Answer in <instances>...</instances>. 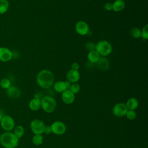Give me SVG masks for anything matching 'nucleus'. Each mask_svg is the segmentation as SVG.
Instances as JSON below:
<instances>
[{"label": "nucleus", "mask_w": 148, "mask_h": 148, "mask_svg": "<svg viewBox=\"0 0 148 148\" xmlns=\"http://www.w3.org/2000/svg\"><path fill=\"white\" fill-rule=\"evenodd\" d=\"M36 80L39 87L44 89H47L54 84V76L51 71L43 69L38 73Z\"/></svg>", "instance_id": "obj_1"}, {"label": "nucleus", "mask_w": 148, "mask_h": 148, "mask_svg": "<svg viewBox=\"0 0 148 148\" xmlns=\"http://www.w3.org/2000/svg\"><path fill=\"white\" fill-rule=\"evenodd\" d=\"M19 142L16 135L10 131H6L0 136V143L5 148H15Z\"/></svg>", "instance_id": "obj_2"}, {"label": "nucleus", "mask_w": 148, "mask_h": 148, "mask_svg": "<svg viewBox=\"0 0 148 148\" xmlns=\"http://www.w3.org/2000/svg\"><path fill=\"white\" fill-rule=\"evenodd\" d=\"M40 103L43 110L48 113L53 112L57 106L56 100L50 96L44 97L42 99H40Z\"/></svg>", "instance_id": "obj_3"}, {"label": "nucleus", "mask_w": 148, "mask_h": 148, "mask_svg": "<svg viewBox=\"0 0 148 148\" xmlns=\"http://www.w3.org/2000/svg\"><path fill=\"white\" fill-rule=\"evenodd\" d=\"M95 50L97 51L99 56L105 57L111 53L112 51V47L109 42L103 40L99 41L97 44H95Z\"/></svg>", "instance_id": "obj_4"}, {"label": "nucleus", "mask_w": 148, "mask_h": 148, "mask_svg": "<svg viewBox=\"0 0 148 148\" xmlns=\"http://www.w3.org/2000/svg\"><path fill=\"white\" fill-rule=\"evenodd\" d=\"M0 123L2 128L6 131H12L15 125L13 119L9 115L3 116Z\"/></svg>", "instance_id": "obj_5"}, {"label": "nucleus", "mask_w": 148, "mask_h": 148, "mask_svg": "<svg viewBox=\"0 0 148 148\" xmlns=\"http://www.w3.org/2000/svg\"><path fill=\"white\" fill-rule=\"evenodd\" d=\"M45 124L39 119H35L31 122L30 128L35 134H42L43 133Z\"/></svg>", "instance_id": "obj_6"}, {"label": "nucleus", "mask_w": 148, "mask_h": 148, "mask_svg": "<svg viewBox=\"0 0 148 148\" xmlns=\"http://www.w3.org/2000/svg\"><path fill=\"white\" fill-rule=\"evenodd\" d=\"M52 132L58 135H63L66 131V125L62 121H54L51 125Z\"/></svg>", "instance_id": "obj_7"}, {"label": "nucleus", "mask_w": 148, "mask_h": 148, "mask_svg": "<svg viewBox=\"0 0 148 148\" xmlns=\"http://www.w3.org/2000/svg\"><path fill=\"white\" fill-rule=\"evenodd\" d=\"M128 109L124 103H116L113 108V113L117 117H123L125 116V114Z\"/></svg>", "instance_id": "obj_8"}, {"label": "nucleus", "mask_w": 148, "mask_h": 148, "mask_svg": "<svg viewBox=\"0 0 148 148\" xmlns=\"http://www.w3.org/2000/svg\"><path fill=\"white\" fill-rule=\"evenodd\" d=\"M13 57V53L8 47H0V61L2 62L9 61Z\"/></svg>", "instance_id": "obj_9"}, {"label": "nucleus", "mask_w": 148, "mask_h": 148, "mask_svg": "<svg viewBox=\"0 0 148 148\" xmlns=\"http://www.w3.org/2000/svg\"><path fill=\"white\" fill-rule=\"evenodd\" d=\"M75 30L79 35H85L88 32L89 27L85 21H79L75 25Z\"/></svg>", "instance_id": "obj_10"}, {"label": "nucleus", "mask_w": 148, "mask_h": 148, "mask_svg": "<svg viewBox=\"0 0 148 148\" xmlns=\"http://www.w3.org/2000/svg\"><path fill=\"white\" fill-rule=\"evenodd\" d=\"M61 98L65 103L71 104L75 101V95L71 90H65L62 92Z\"/></svg>", "instance_id": "obj_11"}, {"label": "nucleus", "mask_w": 148, "mask_h": 148, "mask_svg": "<svg viewBox=\"0 0 148 148\" xmlns=\"http://www.w3.org/2000/svg\"><path fill=\"white\" fill-rule=\"evenodd\" d=\"M80 78V74L78 71L71 69L66 73L67 80L71 83H75L77 82Z\"/></svg>", "instance_id": "obj_12"}, {"label": "nucleus", "mask_w": 148, "mask_h": 148, "mask_svg": "<svg viewBox=\"0 0 148 148\" xmlns=\"http://www.w3.org/2000/svg\"><path fill=\"white\" fill-rule=\"evenodd\" d=\"M6 94L11 98H17L21 95V92L17 87L11 86L6 89Z\"/></svg>", "instance_id": "obj_13"}, {"label": "nucleus", "mask_w": 148, "mask_h": 148, "mask_svg": "<svg viewBox=\"0 0 148 148\" xmlns=\"http://www.w3.org/2000/svg\"><path fill=\"white\" fill-rule=\"evenodd\" d=\"M96 63L97 65V67L101 71H106L108 69L109 67V62L108 60L105 57L99 58V59Z\"/></svg>", "instance_id": "obj_14"}, {"label": "nucleus", "mask_w": 148, "mask_h": 148, "mask_svg": "<svg viewBox=\"0 0 148 148\" xmlns=\"http://www.w3.org/2000/svg\"><path fill=\"white\" fill-rule=\"evenodd\" d=\"M29 108L32 111H37L41 107L40 99L38 97L32 99L29 102Z\"/></svg>", "instance_id": "obj_15"}, {"label": "nucleus", "mask_w": 148, "mask_h": 148, "mask_svg": "<svg viewBox=\"0 0 148 148\" xmlns=\"http://www.w3.org/2000/svg\"><path fill=\"white\" fill-rule=\"evenodd\" d=\"M112 10L114 12H118L123 10L125 7V3L123 0H116L113 3Z\"/></svg>", "instance_id": "obj_16"}, {"label": "nucleus", "mask_w": 148, "mask_h": 148, "mask_svg": "<svg viewBox=\"0 0 148 148\" xmlns=\"http://www.w3.org/2000/svg\"><path fill=\"white\" fill-rule=\"evenodd\" d=\"M53 88L54 90L59 93H62L65 90H66L65 82L63 81H57L53 84Z\"/></svg>", "instance_id": "obj_17"}, {"label": "nucleus", "mask_w": 148, "mask_h": 148, "mask_svg": "<svg viewBox=\"0 0 148 148\" xmlns=\"http://www.w3.org/2000/svg\"><path fill=\"white\" fill-rule=\"evenodd\" d=\"M99 58V54L95 50L89 51L87 55L88 60L91 63H96L98 61Z\"/></svg>", "instance_id": "obj_18"}, {"label": "nucleus", "mask_w": 148, "mask_h": 148, "mask_svg": "<svg viewBox=\"0 0 148 148\" xmlns=\"http://www.w3.org/2000/svg\"><path fill=\"white\" fill-rule=\"evenodd\" d=\"M125 105L128 110H134L138 106V101L135 98L132 97V98H130L127 101V103Z\"/></svg>", "instance_id": "obj_19"}, {"label": "nucleus", "mask_w": 148, "mask_h": 148, "mask_svg": "<svg viewBox=\"0 0 148 148\" xmlns=\"http://www.w3.org/2000/svg\"><path fill=\"white\" fill-rule=\"evenodd\" d=\"M9 3L8 0H0V14L5 13L9 9Z\"/></svg>", "instance_id": "obj_20"}, {"label": "nucleus", "mask_w": 148, "mask_h": 148, "mask_svg": "<svg viewBox=\"0 0 148 148\" xmlns=\"http://www.w3.org/2000/svg\"><path fill=\"white\" fill-rule=\"evenodd\" d=\"M43 136L41 134H35L32 138V142L35 145L39 146L43 143Z\"/></svg>", "instance_id": "obj_21"}, {"label": "nucleus", "mask_w": 148, "mask_h": 148, "mask_svg": "<svg viewBox=\"0 0 148 148\" xmlns=\"http://www.w3.org/2000/svg\"><path fill=\"white\" fill-rule=\"evenodd\" d=\"M130 35L134 38H139L141 35V31L137 27H133L130 30Z\"/></svg>", "instance_id": "obj_22"}, {"label": "nucleus", "mask_w": 148, "mask_h": 148, "mask_svg": "<svg viewBox=\"0 0 148 148\" xmlns=\"http://www.w3.org/2000/svg\"><path fill=\"white\" fill-rule=\"evenodd\" d=\"M14 134L18 138H20L24 134V128L21 125H17L14 131Z\"/></svg>", "instance_id": "obj_23"}, {"label": "nucleus", "mask_w": 148, "mask_h": 148, "mask_svg": "<svg viewBox=\"0 0 148 148\" xmlns=\"http://www.w3.org/2000/svg\"><path fill=\"white\" fill-rule=\"evenodd\" d=\"M0 86L3 89H8L11 86V82L8 78H3L0 81Z\"/></svg>", "instance_id": "obj_24"}, {"label": "nucleus", "mask_w": 148, "mask_h": 148, "mask_svg": "<svg viewBox=\"0 0 148 148\" xmlns=\"http://www.w3.org/2000/svg\"><path fill=\"white\" fill-rule=\"evenodd\" d=\"M125 116H126V117L128 119L132 120H134L136 118V113L134 110H128L126 114H125Z\"/></svg>", "instance_id": "obj_25"}, {"label": "nucleus", "mask_w": 148, "mask_h": 148, "mask_svg": "<svg viewBox=\"0 0 148 148\" xmlns=\"http://www.w3.org/2000/svg\"><path fill=\"white\" fill-rule=\"evenodd\" d=\"M140 36L144 39H147L148 38V25L146 24L141 31Z\"/></svg>", "instance_id": "obj_26"}, {"label": "nucleus", "mask_w": 148, "mask_h": 148, "mask_svg": "<svg viewBox=\"0 0 148 148\" xmlns=\"http://www.w3.org/2000/svg\"><path fill=\"white\" fill-rule=\"evenodd\" d=\"M70 90L73 94H76V93H77V92H79L80 91V85L79 84H77L76 83H73L71 85Z\"/></svg>", "instance_id": "obj_27"}, {"label": "nucleus", "mask_w": 148, "mask_h": 148, "mask_svg": "<svg viewBox=\"0 0 148 148\" xmlns=\"http://www.w3.org/2000/svg\"><path fill=\"white\" fill-rule=\"evenodd\" d=\"M85 48L86 49V50H88L89 51L94 50L95 49V44L93 42H88L86 44Z\"/></svg>", "instance_id": "obj_28"}, {"label": "nucleus", "mask_w": 148, "mask_h": 148, "mask_svg": "<svg viewBox=\"0 0 148 148\" xmlns=\"http://www.w3.org/2000/svg\"><path fill=\"white\" fill-rule=\"evenodd\" d=\"M43 132L46 134H50L52 132V130H51V125H45V128H44V131Z\"/></svg>", "instance_id": "obj_29"}, {"label": "nucleus", "mask_w": 148, "mask_h": 148, "mask_svg": "<svg viewBox=\"0 0 148 148\" xmlns=\"http://www.w3.org/2000/svg\"><path fill=\"white\" fill-rule=\"evenodd\" d=\"M104 9H105L106 10H108V11H110V10H112V9H113L112 3H109V2L106 3L104 5Z\"/></svg>", "instance_id": "obj_30"}, {"label": "nucleus", "mask_w": 148, "mask_h": 148, "mask_svg": "<svg viewBox=\"0 0 148 148\" xmlns=\"http://www.w3.org/2000/svg\"><path fill=\"white\" fill-rule=\"evenodd\" d=\"M79 69V65L77 62H73L71 65V69L78 71Z\"/></svg>", "instance_id": "obj_31"}, {"label": "nucleus", "mask_w": 148, "mask_h": 148, "mask_svg": "<svg viewBox=\"0 0 148 148\" xmlns=\"http://www.w3.org/2000/svg\"><path fill=\"white\" fill-rule=\"evenodd\" d=\"M71 83H71L70 82H69L68 80L65 82V84L66 90H70V88H71V85H72Z\"/></svg>", "instance_id": "obj_32"}, {"label": "nucleus", "mask_w": 148, "mask_h": 148, "mask_svg": "<svg viewBox=\"0 0 148 148\" xmlns=\"http://www.w3.org/2000/svg\"><path fill=\"white\" fill-rule=\"evenodd\" d=\"M2 118V114L0 113V122H1V121Z\"/></svg>", "instance_id": "obj_33"}]
</instances>
